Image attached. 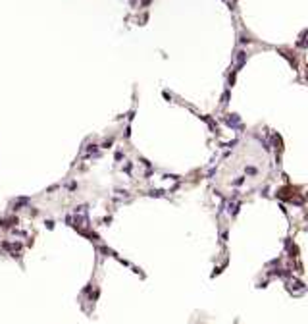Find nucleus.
<instances>
[{
    "instance_id": "obj_1",
    "label": "nucleus",
    "mask_w": 308,
    "mask_h": 324,
    "mask_svg": "<svg viewBox=\"0 0 308 324\" xmlns=\"http://www.w3.org/2000/svg\"><path fill=\"white\" fill-rule=\"evenodd\" d=\"M227 124H229V126H237V124H239V118H237V116H233V118H227Z\"/></svg>"
},
{
    "instance_id": "obj_2",
    "label": "nucleus",
    "mask_w": 308,
    "mask_h": 324,
    "mask_svg": "<svg viewBox=\"0 0 308 324\" xmlns=\"http://www.w3.org/2000/svg\"><path fill=\"white\" fill-rule=\"evenodd\" d=\"M245 56H247L245 52H239V56H237V64H239V66H243V62H245Z\"/></svg>"
}]
</instances>
